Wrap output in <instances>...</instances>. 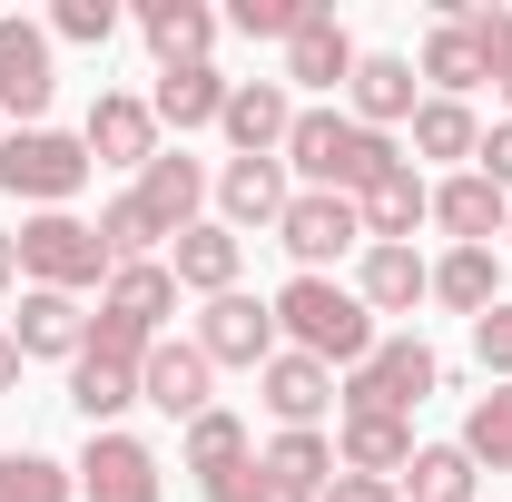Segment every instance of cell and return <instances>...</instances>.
<instances>
[{
	"mask_svg": "<svg viewBox=\"0 0 512 502\" xmlns=\"http://www.w3.org/2000/svg\"><path fill=\"white\" fill-rule=\"evenodd\" d=\"M158 237H168V227H158L138 197H109V217H99V247L119 256V266H148V247H158Z\"/></svg>",
	"mask_w": 512,
	"mask_h": 502,
	"instance_id": "cell-35",
	"label": "cell"
},
{
	"mask_svg": "<svg viewBox=\"0 0 512 502\" xmlns=\"http://www.w3.org/2000/svg\"><path fill=\"white\" fill-rule=\"evenodd\" d=\"M404 463H414V434H404L394 414H345V473L384 483V473H404Z\"/></svg>",
	"mask_w": 512,
	"mask_h": 502,
	"instance_id": "cell-28",
	"label": "cell"
},
{
	"mask_svg": "<svg viewBox=\"0 0 512 502\" xmlns=\"http://www.w3.org/2000/svg\"><path fill=\"white\" fill-rule=\"evenodd\" d=\"M0 188L30 197V207L50 217V207H69V197L89 188V148L60 138V128H10V138H0Z\"/></svg>",
	"mask_w": 512,
	"mask_h": 502,
	"instance_id": "cell-3",
	"label": "cell"
},
{
	"mask_svg": "<svg viewBox=\"0 0 512 502\" xmlns=\"http://www.w3.org/2000/svg\"><path fill=\"white\" fill-rule=\"evenodd\" d=\"M493 89H503V109H512V79H493Z\"/></svg>",
	"mask_w": 512,
	"mask_h": 502,
	"instance_id": "cell-46",
	"label": "cell"
},
{
	"mask_svg": "<svg viewBox=\"0 0 512 502\" xmlns=\"http://www.w3.org/2000/svg\"><path fill=\"white\" fill-rule=\"evenodd\" d=\"M69 404L89 414V434H109V414L138 404V365H128V355H99V345H79V355H69Z\"/></svg>",
	"mask_w": 512,
	"mask_h": 502,
	"instance_id": "cell-14",
	"label": "cell"
},
{
	"mask_svg": "<svg viewBox=\"0 0 512 502\" xmlns=\"http://www.w3.org/2000/svg\"><path fill=\"white\" fill-rule=\"evenodd\" d=\"M138 207H148V217H158V227H168V237H188L197 227V197H207V168H197V158H168V148H158V158H148V168H138Z\"/></svg>",
	"mask_w": 512,
	"mask_h": 502,
	"instance_id": "cell-15",
	"label": "cell"
},
{
	"mask_svg": "<svg viewBox=\"0 0 512 502\" xmlns=\"http://www.w3.org/2000/svg\"><path fill=\"white\" fill-rule=\"evenodd\" d=\"M217 128L237 138V158H276V148H286V128H296V109H286V89H276V79H237Z\"/></svg>",
	"mask_w": 512,
	"mask_h": 502,
	"instance_id": "cell-13",
	"label": "cell"
},
{
	"mask_svg": "<svg viewBox=\"0 0 512 502\" xmlns=\"http://www.w3.org/2000/svg\"><path fill=\"white\" fill-rule=\"evenodd\" d=\"M473 355L493 365V375L512 384V306H493V315H473Z\"/></svg>",
	"mask_w": 512,
	"mask_h": 502,
	"instance_id": "cell-40",
	"label": "cell"
},
{
	"mask_svg": "<svg viewBox=\"0 0 512 502\" xmlns=\"http://www.w3.org/2000/svg\"><path fill=\"white\" fill-rule=\"evenodd\" d=\"M237 463H247V424L207 404V414H197V424H188V473H197V483H227Z\"/></svg>",
	"mask_w": 512,
	"mask_h": 502,
	"instance_id": "cell-30",
	"label": "cell"
},
{
	"mask_svg": "<svg viewBox=\"0 0 512 502\" xmlns=\"http://www.w3.org/2000/svg\"><path fill=\"white\" fill-rule=\"evenodd\" d=\"M286 79H296V89H345V79H355V40H345L325 10H306V30L286 40Z\"/></svg>",
	"mask_w": 512,
	"mask_h": 502,
	"instance_id": "cell-21",
	"label": "cell"
},
{
	"mask_svg": "<svg viewBox=\"0 0 512 502\" xmlns=\"http://www.w3.org/2000/svg\"><path fill=\"white\" fill-rule=\"evenodd\" d=\"M0 502H79V483L50 453H0Z\"/></svg>",
	"mask_w": 512,
	"mask_h": 502,
	"instance_id": "cell-34",
	"label": "cell"
},
{
	"mask_svg": "<svg viewBox=\"0 0 512 502\" xmlns=\"http://www.w3.org/2000/svg\"><path fill=\"white\" fill-rule=\"evenodd\" d=\"M10 345H20V355H79V345H89V315H79V296L30 286V296H20V325H10Z\"/></svg>",
	"mask_w": 512,
	"mask_h": 502,
	"instance_id": "cell-19",
	"label": "cell"
},
{
	"mask_svg": "<svg viewBox=\"0 0 512 502\" xmlns=\"http://www.w3.org/2000/svg\"><path fill=\"white\" fill-rule=\"evenodd\" d=\"M424 79H434L444 99H463V89H483V79H493V60H483V40H473V20H463V10L424 40Z\"/></svg>",
	"mask_w": 512,
	"mask_h": 502,
	"instance_id": "cell-25",
	"label": "cell"
},
{
	"mask_svg": "<svg viewBox=\"0 0 512 502\" xmlns=\"http://www.w3.org/2000/svg\"><path fill=\"white\" fill-rule=\"evenodd\" d=\"M168 306H178V276H168V266H119L109 296H99V315H119V325H138V335H158Z\"/></svg>",
	"mask_w": 512,
	"mask_h": 502,
	"instance_id": "cell-27",
	"label": "cell"
},
{
	"mask_svg": "<svg viewBox=\"0 0 512 502\" xmlns=\"http://www.w3.org/2000/svg\"><path fill=\"white\" fill-rule=\"evenodd\" d=\"M227 89H237V79H217L207 60L197 69H158V99H148V109L168 128H207V119H227Z\"/></svg>",
	"mask_w": 512,
	"mask_h": 502,
	"instance_id": "cell-23",
	"label": "cell"
},
{
	"mask_svg": "<svg viewBox=\"0 0 512 502\" xmlns=\"http://www.w3.org/2000/svg\"><path fill=\"white\" fill-rule=\"evenodd\" d=\"M473 158H483V178L512 197V119H503V128H483V148H473Z\"/></svg>",
	"mask_w": 512,
	"mask_h": 502,
	"instance_id": "cell-42",
	"label": "cell"
},
{
	"mask_svg": "<svg viewBox=\"0 0 512 502\" xmlns=\"http://www.w3.org/2000/svg\"><path fill=\"white\" fill-rule=\"evenodd\" d=\"M50 30H30V20H0V109L20 128H40V109H50Z\"/></svg>",
	"mask_w": 512,
	"mask_h": 502,
	"instance_id": "cell-9",
	"label": "cell"
},
{
	"mask_svg": "<svg viewBox=\"0 0 512 502\" xmlns=\"http://www.w3.org/2000/svg\"><path fill=\"white\" fill-rule=\"evenodd\" d=\"M237 227H188V237H178V266H168V276H178V286H197V296H237Z\"/></svg>",
	"mask_w": 512,
	"mask_h": 502,
	"instance_id": "cell-24",
	"label": "cell"
},
{
	"mask_svg": "<svg viewBox=\"0 0 512 502\" xmlns=\"http://www.w3.org/2000/svg\"><path fill=\"white\" fill-rule=\"evenodd\" d=\"M306 10H316V0H237V30H256V40H296Z\"/></svg>",
	"mask_w": 512,
	"mask_h": 502,
	"instance_id": "cell-39",
	"label": "cell"
},
{
	"mask_svg": "<svg viewBox=\"0 0 512 502\" xmlns=\"http://www.w3.org/2000/svg\"><path fill=\"white\" fill-rule=\"evenodd\" d=\"M207 375H217V365H207L197 345H148V365H138V404L197 424V414H207Z\"/></svg>",
	"mask_w": 512,
	"mask_h": 502,
	"instance_id": "cell-12",
	"label": "cell"
},
{
	"mask_svg": "<svg viewBox=\"0 0 512 502\" xmlns=\"http://www.w3.org/2000/svg\"><path fill=\"white\" fill-rule=\"evenodd\" d=\"M414 148H424V158H473V148H483V119H473L463 99H414Z\"/></svg>",
	"mask_w": 512,
	"mask_h": 502,
	"instance_id": "cell-32",
	"label": "cell"
},
{
	"mask_svg": "<svg viewBox=\"0 0 512 502\" xmlns=\"http://www.w3.org/2000/svg\"><path fill=\"white\" fill-rule=\"evenodd\" d=\"M79 502H158V453L138 434H89V453H79Z\"/></svg>",
	"mask_w": 512,
	"mask_h": 502,
	"instance_id": "cell-8",
	"label": "cell"
},
{
	"mask_svg": "<svg viewBox=\"0 0 512 502\" xmlns=\"http://www.w3.org/2000/svg\"><path fill=\"white\" fill-rule=\"evenodd\" d=\"M256 384L286 434H316V414L335 404V365H316V355H276V365H256Z\"/></svg>",
	"mask_w": 512,
	"mask_h": 502,
	"instance_id": "cell-11",
	"label": "cell"
},
{
	"mask_svg": "<svg viewBox=\"0 0 512 502\" xmlns=\"http://www.w3.org/2000/svg\"><path fill=\"white\" fill-rule=\"evenodd\" d=\"M316 502H394V493H384V483H365V473H345V483H325Z\"/></svg>",
	"mask_w": 512,
	"mask_h": 502,
	"instance_id": "cell-43",
	"label": "cell"
},
{
	"mask_svg": "<svg viewBox=\"0 0 512 502\" xmlns=\"http://www.w3.org/2000/svg\"><path fill=\"white\" fill-rule=\"evenodd\" d=\"M463 20H473V40H483L493 79H512V10H463Z\"/></svg>",
	"mask_w": 512,
	"mask_h": 502,
	"instance_id": "cell-41",
	"label": "cell"
},
{
	"mask_svg": "<svg viewBox=\"0 0 512 502\" xmlns=\"http://www.w3.org/2000/svg\"><path fill=\"white\" fill-rule=\"evenodd\" d=\"M355 217H365V237H375V247H404V237L434 217V188H424L414 168H394V178H375V188L355 197Z\"/></svg>",
	"mask_w": 512,
	"mask_h": 502,
	"instance_id": "cell-17",
	"label": "cell"
},
{
	"mask_svg": "<svg viewBox=\"0 0 512 502\" xmlns=\"http://www.w3.org/2000/svg\"><path fill=\"white\" fill-rule=\"evenodd\" d=\"M10 276H20V247H10V237H0V286H10Z\"/></svg>",
	"mask_w": 512,
	"mask_h": 502,
	"instance_id": "cell-45",
	"label": "cell"
},
{
	"mask_svg": "<svg viewBox=\"0 0 512 502\" xmlns=\"http://www.w3.org/2000/svg\"><path fill=\"white\" fill-rule=\"evenodd\" d=\"M355 296H365V315H414V296H434V266L414 247H365Z\"/></svg>",
	"mask_w": 512,
	"mask_h": 502,
	"instance_id": "cell-18",
	"label": "cell"
},
{
	"mask_svg": "<svg viewBox=\"0 0 512 502\" xmlns=\"http://www.w3.org/2000/svg\"><path fill=\"white\" fill-rule=\"evenodd\" d=\"M355 128H375L384 138V119H414V60H355Z\"/></svg>",
	"mask_w": 512,
	"mask_h": 502,
	"instance_id": "cell-26",
	"label": "cell"
},
{
	"mask_svg": "<svg viewBox=\"0 0 512 502\" xmlns=\"http://www.w3.org/2000/svg\"><path fill=\"white\" fill-rule=\"evenodd\" d=\"M463 453H473V463H493V473H512V384L473 404V424H463Z\"/></svg>",
	"mask_w": 512,
	"mask_h": 502,
	"instance_id": "cell-36",
	"label": "cell"
},
{
	"mask_svg": "<svg viewBox=\"0 0 512 502\" xmlns=\"http://www.w3.org/2000/svg\"><path fill=\"white\" fill-rule=\"evenodd\" d=\"M503 237H512V217H503Z\"/></svg>",
	"mask_w": 512,
	"mask_h": 502,
	"instance_id": "cell-47",
	"label": "cell"
},
{
	"mask_svg": "<svg viewBox=\"0 0 512 502\" xmlns=\"http://www.w3.org/2000/svg\"><path fill=\"white\" fill-rule=\"evenodd\" d=\"M266 473H276V483H296V493H325L335 443H325V434H276V443H266Z\"/></svg>",
	"mask_w": 512,
	"mask_h": 502,
	"instance_id": "cell-33",
	"label": "cell"
},
{
	"mask_svg": "<svg viewBox=\"0 0 512 502\" xmlns=\"http://www.w3.org/2000/svg\"><path fill=\"white\" fill-rule=\"evenodd\" d=\"M286 197H296V188H286V158H237V168L217 178V207H227L237 227H276Z\"/></svg>",
	"mask_w": 512,
	"mask_h": 502,
	"instance_id": "cell-22",
	"label": "cell"
},
{
	"mask_svg": "<svg viewBox=\"0 0 512 502\" xmlns=\"http://www.w3.org/2000/svg\"><path fill=\"white\" fill-rule=\"evenodd\" d=\"M197 355H207V365H276V306H256V296H207Z\"/></svg>",
	"mask_w": 512,
	"mask_h": 502,
	"instance_id": "cell-7",
	"label": "cell"
},
{
	"mask_svg": "<svg viewBox=\"0 0 512 502\" xmlns=\"http://www.w3.org/2000/svg\"><path fill=\"white\" fill-rule=\"evenodd\" d=\"M79 148H89L99 168H148V158H158V109L109 89V99L89 109V128H79Z\"/></svg>",
	"mask_w": 512,
	"mask_h": 502,
	"instance_id": "cell-10",
	"label": "cell"
},
{
	"mask_svg": "<svg viewBox=\"0 0 512 502\" xmlns=\"http://www.w3.org/2000/svg\"><path fill=\"white\" fill-rule=\"evenodd\" d=\"M10 247H20V266H30V276H40L50 296H79V286L119 276V256L99 247V227H79L69 207H50V217H30V227H20Z\"/></svg>",
	"mask_w": 512,
	"mask_h": 502,
	"instance_id": "cell-4",
	"label": "cell"
},
{
	"mask_svg": "<svg viewBox=\"0 0 512 502\" xmlns=\"http://www.w3.org/2000/svg\"><path fill=\"white\" fill-rule=\"evenodd\" d=\"M493 286H503L493 247H453L444 266H434V296H444L453 315H493Z\"/></svg>",
	"mask_w": 512,
	"mask_h": 502,
	"instance_id": "cell-29",
	"label": "cell"
},
{
	"mask_svg": "<svg viewBox=\"0 0 512 502\" xmlns=\"http://www.w3.org/2000/svg\"><path fill=\"white\" fill-rule=\"evenodd\" d=\"M138 30H148L158 69H197V60H207V40H217V10H207V0H148Z\"/></svg>",
	"mask_w": 512,
	"mask_h": 502,
	"instance_id": "cell-16",
	"label": "cell"
},
{
	"mask_svg": "<svg viewBox=\"0 0 512 502\" xmlns=\"http://www.w3.org/2000/svg\"><path fill=\"white\" fill-rule=\"evenodd\" d=\"M444 384V365H434V345H414V335H394V345H375L355 375H345V414H414L424 394Z\"/></svg>",
	"mask_w": 512,
	"mask_h": 502,
	"instance_id": "cell-5",
	"label": "cell"
},
{
	"mask_svg": "<svg viewBox=\"0 0 512 502\" xmlns=\"http://www.w3.org/2000/svg\"><path fill=\"white\" fill-rule=\"evenodd\" d=\"M207 502H316V493H296V483H276L266 463H237L227 483H207Z\"/></svg>",
	"mask_w": 512,
	"mask_h": 502,
	"instance_id": "cell-38",
	"label": "cell"
},
{
	"mask_svg": "<svg viewBox=\"0 0 512 502\" xmlns=\"http://www.w3.org/2000/svg\"><path fill=\"white\" fill-rule=\"evenodd\" d=\"M10 384H20V345L0 335V394H10Z\"/></svg>",
	"mask_w": 512,
	"mask_h": 502,
	"instance_id": "cell-44",
	"label": "cell"
},
{
	"mask_svg": "<svg viewBox=\"0 0 512 502\" xmlns=\"http://www.w3.org/2000/svg\"><path fill=\"white\" fill-rule=\"evenodd\" d=\"M404 493L414 502H473V453H463V443H424V453L404 463Z\"/></svg>",
	"mask_w": 512,
	"mask_h": 502,
	"instance_id": "cell-31",
	"label": "cell"
},
{
	"mask_svg": "<svg viewBox=\"0 0 512 502\" xmlns=\"http://www.w3.org/2000/svg\"><path fill=\"white\" fill-rule=\"evenodd\" d=\"M286 168H296L306 188H325V197H365L375 178H394L404 158L384 148L375 128L335 119V109H296V128H286Z\"/></svg>",
	"mask_w": 512,
	"mask_h": 502,
	"instance_id": "cell-1",
	"label": "cell"
},
{
	"mask_svg": "<svg viewBox=\"0 0 512 502\" xmlns=\"http://www.w3.org/2000/svg\"><path fill=\"white\" fill-rule=\"evenodd\" d=\"M503 217H512V197L493 188L483 168H473V178H444V188H434V227H453L463 247H493V227H503Z\"/></svg>",
	"mask_w": 512,
	"mask_h": 502,
	"instance_id": "cell-20",
	"label": "cell"
},
{
	"mask_svg": "<svg viewBox=\"0 0 512 502\" xmlns=\"http://www.w3.org/2000/svg\"><path fill=\"white\" fill-rule=\"evenodd\" d=\"M276 335H296V355L345 365V375L375 355V315H365V296H345L335 276H296V286L276 296Z\"/></svg>",
	"mask_w": 512,
	"mask_h": 502,
	"instance_id": "cell-2",
	"label": "cell"
},
{
	"mask_svg": "<svg viewBox=\"0 0 512 502\" xmlns=\"http://www.w3.org/2000/svg\"><path fill=\"white\" fill-rule=\"evenodd\" d=\"M276 237H286V256H296L306 276H325V256H345L355 237H365V217H355V197L296 188V197H286V217H276Z\"/></svg>",
	"mask_w": 512,
	"mask_h": 502,
	"instance_id": "cell-6",
	"label": "cell"
},
{
	"mask_svg": "<svg viewBox=\"0 0 512 502\" xmlns=\"http://www.w3.org/2000/svg\"><path fill=\"white\" fill-rule=\"evenodd\" d=\"M50 30L79 40V50H99V40L119 30V0H60V10H50Z\"/></svg>",
	"mask_w": 512,
	"mask_h": 502,
	"instance_id": "cell-37",
	"label": "cell"
}]
</instances>
